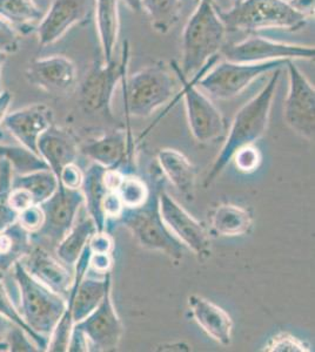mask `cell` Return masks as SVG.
<instances>
[{"mask_svg":"<svg viewBox=\"0 0 315 352\" xmlns=\"http://www.w3.org/2000/svg\"><path fill=\"white\" fill-rule=\"evenodd\" d=\"M74 325L88 337L90 351L113 352L119 349L124 325L113 305L112 285L105 292L99 307Z\"/></svg>","mask_w":315,"mask_h":352,"instance_id":"cell-14","label":"cell"},{"mask_svg":"<svg viewBox=\"0 0 315 352\" xmlns=\"http://www.w3.org/2000/svg\"><path fill=\"white\" fill-rule=\"evenodd\" d=\"M19 33L8 21L0 18V52L6 56L19 51Z\"/></svg>","mask_w":315,"mask_h":352,"instance_id":"cell-39","label":"cell"},{"mask_svg":"<svg viewBox=\"0 0 315 352\" xmlns=\"http://www.w3.org/2000/svg\"><path fill=\"white\" fill-rule=\"evenodd\" d=\"M8 351H40L32 338L18 325H13L8 336Z\"/></svg>","mask_w":315,"mask_h":352,"instance_id":"cell-37","label":"cell"},{"mask_svg":"<svg viewBox=\"0 0 315 352\" xmlns=\"http://www.w3.org/2000/svg\"><path fill=\"white\" fill-rule=\"evenodd\" d=\"M37 152L58 179L65 166L76 162L79 147L72 133L54 124L40 135Z\"/></svg>","mask_w":315,"mask_h":352,"instance_id":"cell-20","label":"cell"},{"mask_svg":"<svg viewBox=\"0 0 315 352\" xmlns=\"http://www.w3.org/2000/svg\"><path fill=\"white\" fill-rule=\"evenodd\" d=\"M180 81V96L184 98L188 127L198 144H210L226 134L223 113L198 86L194 79H188L180 71L179 65L171 63Z\"/></svg>","mask_w":315,"mask_h":352,"instance_id":"cell-9","label":"cell"},{"mask_svg":"<svg viewBox=\"0 0 315 352\" xmlns=\"http://www.w3.org/2000/svg\"><path fill=\"white\" fill-rule=\"evenodd\" d=\"M88 248L92 254H113L114 240L106 230L96 232L88 242Z\"/></svg>","mask_w":315,"mask_h":352,"instance_id":"cell-42","label":"cell"},{"mask_svg":"<svg viewBox=\"0 0 315 352\" xmlns=\"http://www.w3.org/2000/svg\"><path fill=\"white\" fill-rule=\"evenodd\" d=\"M93 12L103 60L108 63L114 59V51L119 38V0H94Z\"/></svg>","mask_w":315,"mask_h":352,"instance_id":"cell-23","label":"cell"},{"mask_svg":"<svg viewBox=\"0 0 315 352\" xmlns=\"http://www.w3.org/2000/svg\"><path fill=\"white\" fill-rule=\"evenodd\" d=\"M93 5L94 0H52L36 30L39 46L53 45L71 28L86 23L93 12Z\"/></svg>","mask_w":315,"mask_h":352,"instance_id":"cell-15","label":"cell"},{"mask_svg":"<svg viewBox=\"0 0 315 352\" xmlns=\"http://www.w3.org/2000/svg\"><path fill=\"white\" fill-rule=\"evenodd\" d=\"M112 285V274L105 276L94 277L85 275L77 287L76 295L72 303V320L76 324L84 320L91 312L99 307L104 298L105 292Z\"/></svg>","mask_w":315,"mask_h":352,"instance_id":"cell-25","label":"cell"},{"mask_svg":"<svg viewBox=\"0 0 315 352\" xmlns=\"http://www.w3.org/2000/svg\"><path fill=\"white\" fill-rule=\"evenodd\" d=\"M288 3L308 19L314 16V0H288Z\"/></svg>","mask_w":315,"mask_h":352,"instance_id":"cell-49","label":"cell"},{"mask_svg":"<svg viewBox=\"0 0 315 352\" xmlns=\"http://www.w3.org/2000/svg\"><path fill=\"white\" fill-rule=\"evenodd\" d=\"M220 8L207 0H199L183 32V60L180 71L193 78L210 67L225 46L227 28L219 16Z\"/></svg>","mask_w":315,"mask_h":352,"instance_id":"cell-2","label":"cell"},{"mask_svg":"<svg viewBox=\"0 0 315 352\" xmlns=\"http://www.w3.org/2000/svg\"><path fill=\"white\" fill-rule=\"evenodd\" d=\"M32 247V235L18 222L0 232V272H10Z\"/></svg>","mask_w":315,"mask_h":352,"instance_id":"cell-28","label":"cell"},{"mask_svg":"<svg viewBox=\"0 0 315 352\" xmlns=\"http://www.w3.org/2000/svg\"><path fill=\"white\" fill-rule=\"evenodd\" d=\"M14 170L5 157L0 156V197L6 201L8 192L12 189Z\"/></svg>","mask_w":315,"mask_h":352,"instance_id":"cell-44","label":"cell"},{"mask_svg":"<svg viewBox=\"0 0 315 352\" xmlns=\"http://www.w3.org/2000/svg\"><path fill=\"white\" fill-rule=\"evenodd\" d=\"M0 314H3L4 316L8 317V320L13 322L14 324L18 325L20 328L23 329L28 336L32 338L33 342L38 345L40 351H46L48 350V340L45 337L40 336L37 332L33 331L32 329L30 328L23 317L20 315L17 308V305L13 302L12 297L10 296L8 288L5 285L4 282V272H0Z\"/></svg>","mask_w":315,"mask_h":352,"instance_id":"cell-33","label":"cell"},{"mask_svg":"<svg viewBox=\"0 0 315 352\" xmlns=\"http://www.w3.org/2000/svg\"><path fill=\"white\" fill-rule=\"evenodd\" d=\"M1 124L18 144L37 153L40 135L54 124V113L45 104H32L8 113Z\"/></svg>","mask_w":315,"mask_h":352,"instance_id":"cell-18","label":"cell"},{"mask_svg":"<svg viewBox=\"0 0 315 352\" xmlns=\"http://www.w3.org/2000/svg\"><path fill=\"white\" fill-rule=\"evenodd\" d=\"M289 61V60H288ZM287 60L266 63H234L225 60L216 64L203 76H196V86L216 100H231L247 89L260 76L281 69Z\"/></svg>","mask_w":315,"mask_h":352,"instance_id":"cell-7","label":"cell"},{"mask_svg":"<svg viewBox=\"0 0 315 352\" xmlns=\"http://www.w3.org/2000/svg\"><path fill=\"white\" fill-rule=\"evenodd\" d=\"M219 16L227 32L256 33L263 30L296 32L309 21L288 0H236L227 11L220 8Z\"/></svg>","mask_w":315,"mask_h":352,"instance_id":"cell-4","label":"cell"},{"mask_svg":"<svg viewBox=\"0 0 315 352\" xmlns=\"http://www.w3.org/2000/svg\"><path fill=\"white\" fill-rule=\"evenodd\" d=\"M0 156L5 157L11 164L14 174H28L50 169L39 154L21 144H0Z\"/></svg>","mask_w":315,"mask_h":352,"instance_id":"cell-32","label":"cell"},{"mask_svg":"<svg viewBox=\"0 0 315 352\" xmlns=\"http://www.w3.org/2000/svg\"><path fill=\"white\" fill-rule=\"evenodd\" d=\"M6 202L18 214L34 204L32 195L24 188L11 189L6 197Z\"/></svg>","mask_w":315,"mask_h":352,"instance_id":"cell-41","label":"cell"},{"mask_svg":"<svg viewBox=\"0 0 315 352\" xmlns=\"http://www.w3.org/2000/svg\"><path fill=\"white\" fill-rule=\"evenodd\" d=\"M159 209L167 228L200 261L211 256V239L204 224L185 210L164 189L159 190Z\"/></svg>","mask_w":315,"mask_h":352,"instance_id":"cell-13","label":"cell"},{"mask_svg":"<svg viewBox=\"0 0 315 352\" xmlns=\"http://www.w3.org/2000/svg\"><path fill=\"white\" fill-rule=\"evenodd\" d=\"M68 351L70 352H88L90 351L88 337L76 325H73L72 332L68 340Z\"/></svg>","mask_w":315,"mask_h":352,"instance_id":"cell-46","label":"cell"},{"mask_svg":"<svg viewBox=\"0 0 315 352\" xmlns=\"http://www.w3.org/2000/svg\"><path fill=\"white\" fill-rule=\"evenodd\" d=\"M281 69L272 72L267 84L236 112L231 127L228 129L226 140L210 167L205 179V188H208L218 179V176L231 162L232 157L238 149L248 144H256L267 132L272 104L279 85Z\"/></svg>","mask_w":315,"mask_h":352,"instance_id":"cell-1","label":"cell"},{"mask_svg":"<svg viewBox=\"0 0 315 352\" xmlns=\"http://www.w3.org/2000/svg\"><path fill=\"white\" fill-rule=\"evenodd\" d=\"M14 323L8 320V317L0 314V352L8 351V336Z\"/></svg>","mask_w":315,"mask_h":352,"instance_id":"cell-48","label":"cell"},{"mask_svg":"<svg viewBox=\"0 0 315 352\" xmlns=\"http://www.w3.org/2000/svg\"><path fill=\"white\" fill-rule=\"evenodd\" d=\"M288 92L283 104V120L293 132L306 140H314L315 89L306 76L287 61Z\"/></svg>","mask_w":315,"mask_h":352,"instance_id":"cell-10","label":"cell"},{"mask_svg":"<svg viewBox=\"0 0 315 352\" xmlns=\"http://www.w3.org/2000/svg\"><path fill=\"white\" fill-rule=\"evenodd\" d=\"M125 4L132 12H140L141 11V0H124Z\"/></svg>","mask_w":315,"mask_h":352,"instance_id":"cell-51","label":"cell"},{"mask_svg":"<svg viewBox=\"0 0 315 352\" xmlns=\"http://www.w3.org/2000/svg\"><path fill=\"white\" fill-rule=\"evenodd\" d=\"M0 201H5V200H3V199H1V197H0Z\"/></svg>","mask_w":315,"mask_h":352,"instance_id":"cell-54","label":"cell"},{"mask_svg":"<svg viewBox=\"0 0 315 352\" xmlns=\"http://www.w3.org/2000/svg\"><path fill=\"white\" fill-rule=\"evenodd\" d=\"M18 221V212L8 206L6 201H0V232L8 228Z\"/></svg>","mask_w":315,"mask_h":352,"instance_id":"cell-47","label":"cell"},{"mask_svg":"<svg viewBox=\"0 0 315 352\" xmlns=\"http://www.w3.org/2000/svg\"><path fill=\"white\" fill-rule=\"evenodd\" d=\"M161 172L185 200H194L196 168L183 153L172 148H161L156 153Z\"/></svg>","mask_w":315,"mask_h":352,"instance_id":"cell-22","label":"cell"},{"mask_svg":"<svg viewBox=\"0 0 315 352\" xmlns=\"http://www.w3.org/2000/svg\"><path fill=\"white\" fill-rule=\"evenodd\" d=\"M11 272L18 287V311L33 331L48 340L64 314L66 298L31 276L20 261Z\"/></svg>","mask_w":315,"mask_h":352,"instance_id":"cell-5","label":"cell"},{"mask_svg":"<svg viewBox=\"0 0 315 352\" xmlns=\"http://www.w3.org/2000/svg\"><path fill=\"white\" fill-rule=\"evenodd\" d=\"M263 351L267 352H311L309 345L289 332H279L272 337L265 345Z\"/></svg>","mask_w":315,"mask_h":352,"instance_id":"cell-35","label":"cell"},{"mask_svg":"<svg viewBox=\"0 0 315 352\" xmlns=\"http://www.w3.org/2000/svg\"><path fill=\"white\" fill-rule=\"evenodd\" d=\"M124 204L120 200L119 195L116 192L108 190L104 201V214L106 219H113L118 220L121 212H124Z\"/></svg>","mask_w":315,"mask_h":352,"instance_id":"cell-45","label":"cell"},{"mask_svg":"<svg viewBox=\"0 0 315 352\" xmlns=\"http://www.w3.org/2000/svg\"><path fill=\"white\" fill-rule=\"evenodd\" d=\"M232 161L236 164V169L243 174H251L259 168L263 162V155L259 148H256L254 144H248L245 147L238 149Z\"/></svg>","mask_w":315,"mask_h":352,"instance_id":"cell-36","label":"cell"},{"mask_svg":"<svg viewBox=\"0 0 315 352\" xmlns=\"http://www.w3.org/2000/svg\"><path fill=\"white\" fill-rule=\"evenodd\" d=\"M28 274L41 282L48 288L68 297L72 287L74 272L70 267L54 256L43 244L33 242V247L28 255L20 261Z\"/></svg>","mask_w":315,"mask_h":352,"instance_id":"cell-17","label":"cell"},{"mask_svg":"<svg viewBox=\"0 0 315 352\" xmlns=\"http://www.w3.org/2000/svg\"><path fill=\"white\" fill-rule=\"evenodd\" d=\"M43 14L34 0H0V18L19 34L36 31Z\"/></svg>","mask_w":315,"mask_h":352,"instance_id":"cell-29","label":"cell"},{"mask_svg":"<svg viewBox=\"0 0 315 352\" xmlns=\"http://www.w3.org/2000/svg\"><path fill=\"white\" fill-rule=\"evenodd\" d=\"M225 59L234 63H266L276 60H312L314 46L289 44L263 36H248L243 41L223 46Z\"/></svg>","mask_w":315,"mask_h":352,"instance_id":"cell-11","label":"cell"},{"mask_svg":"<svg viewBox=\"0 0 315 352\" xmlns=\"http://www.w3.org/2000/svg\"><path fill=\"white\" fill-rule=\"evenodd\" d=\"M116 194L124 204L125 208L133 209L141 207L150 197L151 189L143 179L136 175H125L116 188Z\"/></svg>","mask_w":315,"mask_h":352,"instance_id":"cell-34","label":"cell"},{"mask_svg":"<svg viewBox=\"0 0 315 352\" xmlns=\"http://www.w3.org/2000/svg\"><path fill=\"white\" fill-rule=\"evenodd\" d=\"M121 86L128 126L131 116L145 119L180 98L179 79L165 61L148 65L131 76L125 74Z\"/></svg>","mask_w":315,"mask_h":352,"instance_id":"cell-3","label":"cell"},{"mask_svg":"<svg viewBox=\"0 0 315 352\" xmlns=\"http://www.w3.org/2000/svg\"><path fill=\"white\" fill-rule=\"evenodd\" d=\"M8 59V56L5 53L0 52V73H1V68L3 65L5 64V61ZM3 92V88H1V76H0V93Z\"/></svg>","mask_w":315,"mask_h":352,"instance_id":"cell-52","label":"cell"},{"mask_svg":"<svg viewBox=\"0 0 315 352\" xmlns=\"http://www.w3.org/2000/svg\"><path fill=\"white\" fill-rule=\"evenodd\" d=\"M12 101V96L8 91H3L0 93V124L4 120L5 116L8 114L10 104Z\"/></svg>","mask_w":315,"mask_h":352,"instance_id":"cell-50","label":"cell"},{"mask_svg":"<svg viewBox=\"0 0 315 352\" xmlns=\"http://www.w3.org/2000/svg\"><path fill=\"white\" fill-rule=\"evenodd\" d=\"M17 222L31 235L36 234L37 232H39V229L43 227V223H44L43 209L40 208L39 204H32L31 207H28V209H25L18 214Z\"/></svg>","mask_w":315,"mask_h":352,"instance_id":"cell-38","label":"cell"},{"mask_svg":"<svg viewBox=\"0 0 315 352\" xmlns=\"http://www.w3.org/2000/svg\"><path fill=\"white\" fill-rule=\"evenodd\" d=\"M93 164L106 169H119L126 156L134 151V139L131 129H116L83 144L79 148Z\"/></svg>","mask_w":315,"mask_h":352,"instance_id":"cell-19","label":"cell"},{"mask_svg":"<svg viewBox=\"0 0 315 352\" xmlns=\"http://www.w3.org/2000/svg\"><path fill=\"white\" fill-rule=\"evenodd\" d=\"M130 61V45L123 47L120 60L96 63L85 74L79 85V102L81 109L88 114H103L110 119L112 116V99L118 85L128 74Z\"/></svg>","mask_w":315,"mask_h":352,"instance_id":"cell-8","label":"cell"},{"mask_svg":"<svg viewBox=\"0 0 315 352\" xmlns=\"http://www.w3.org/2000/svg\"><path fill=\"white\" fill-rule=\"evenodd\" d=\"M59 182L51 169L37 170L28 174H14L12 188H24L32 195L34 204H43L52 197Z\"/></svg>","mask_w":315,"mask_h":352,"instance_id":"cell-31","label":"cell"},{"mask_svg":"<svg viewBox=\"0 0 315 352\" xmlns=\"http://www.w3.org/2000/svg\"><path fill=\"white\" fill-rule=\"evenodd\" d=\"M25 76L30 84L45 92L61 94L76 86L78 69L72 59L56 54L31 61Z\"/></svg>","mask_w":315,"mask_h":352,"instance_id":"cell-16","label":"cell"},{"mask_svg":"<svg viewBox=\"0 0 315 352\" xmlns=\"http://www.w3.org/2000/svg\"><path fill=\"white\" fill-rule=\"evenodd\" d=\"M106 168L100 164H92L84 173V180L80 190L84 195V206L88 217L92 219L98 232L106 230L108 219L104 214V201L108 192L105 184L104 174Z\"/></svg>","mask_w":315,"mask_h":352,"instance_id":"cell-24","label":"cell"},{"mask_svg":"<svg viewBox=\"0 0 315 352\" xmlns=\"http://www.w3.org/2000/svg\"><path fill=\"white\" fill-rule=\"evenodd\" d=\"M151 26L159 34H167L181 16V0H141Z\"/></svg>","mask_w":315,"mask_h":352,"instance_id":"cell-30","label":"cell"},{"mask_svg":"<svg viewBox=\"0 0 315 352\" xmlns=\"http://www.w3.org/2000/svg\"><path fill=\"white\" fill-rule=\"evenodd\" d=\"M114 264V258L112 254H92L90 256L88 272H92L99 276H105L110 274Z\"/></svg>","mask_w":315,"mask_h":352,"instance_id":"cell-43","label":"cell"},{"mask_svg":"<svg viewBox=\"0 0 315 352\" xmlns=\"http://www.w3.org/2000/svg\"><path fill=\"white\" fill-rule=\"evenodd\" d=\"M39 206L44 212V223L39 232L32 234V240L44 241L56 248L78 219L84 195L80 189H68L59 184L52 197Z\"/></svg>","mask_w":315,"mask_h":352,"instance_id":"cell-12","label":"cell"},{"mask_svg":"<svg viewBox=\"0 0 315 352\" xmlns=\"http://www.w3.org/2000/svg\"><path fill=\"white\" fill-rule=\"evenodd\" d=\"M196 1H199V0H196ZM207 1H211V3H213V4H216V0H207Z\"/></svg>","mask_w":315,"mask_h":352,"instance_id":"cell-53","label":"cell"},{"mask_svg":"<svg viewBox=\"0 0 315 352\" xmlns=\"http://www.w3.org/2000/svg\"><path fill=\"white\" fill-rule=\"evenodd\" d=\"M187 303L192 317L208 337L223 346L231 345L233 320L227 312L196 294L188 297Z\"/></svg>","mask_w":315,"mask_h":352,"instance_id":"cell-21","label":"cell"},{"mask_svg":"<svg viewBox=\"0 0 315 352\" xmlns=\"http://www.w3.org/2000/svg\"><path fill=\"white\" fill-rule=\"evenodd\" d=\"M96 232V224L88 215L85 219L77 220L72 228L57 244V257L70 268H74L77 261L79 260L80 255Z\"/></svg>","mask_w":315,"mask_h":352,"instance_id":"cell-27","label":"cell"},{"mask_svg":"<svg viewBox=\"0 0 315 352\" xmlns=\"http://www.w3.org/2000/svg\"><path fill=\"white\" fill-rule=\"evenodd\" d=\"M83 180H84V173L81 172V169L76 162L65 166L58 177L60 186L68 189H80Z\"/></svg>","mask_w":315,"mask_h":352,"instance_id":"cell-40","label":"cell"},{"mask_svg":"<svg viewBox=\"0 0 315 352\" xmlns=\"http://www.w3.org/2000/svg\"><path fill=\"white\" fill-rule=\"evenodd\" d=\"M159 190L160 184L151 190L146 204L138 208H125L116 222L131 232L140 247L163 252L172 260L181 261L188 249L172 234L161 217Z\"/></svg>","mask_w":315,"mask_h":352,"instance_id":"cell-6","label":"cell"},{"mask_svg":"<svg viewBox=\"0 0 315 352\" xmlns=\"http://www.w3.org/2000/svg\"><path fill=\"white\" fill-rule=\"evenodd\" d=\"M211 224L212 229L220 236H243L251 232L253 217L241 206L220 204L212 212Z\"/></svg>","mask_w":315,"mask_h":352,"instance_id":"cell-26","label":"cell"}]
</instances>
